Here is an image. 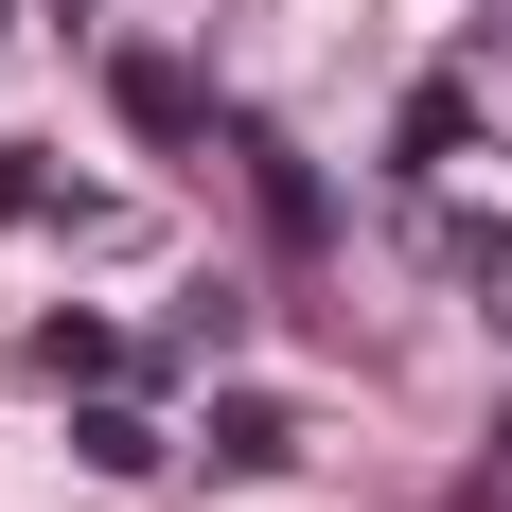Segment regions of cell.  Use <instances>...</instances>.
<instances>
[{"label":"cell","instance_id":"6da1fadb","mask_svg":"<svg viewBox=\"0 0 512 512\" xmlns=\"http://www.w3.org/2000/svg\"><path fill=\"white\" fill-rule=\"evenodd\" d=\"M36 371H53V389H71V371L124 389V336H106V318H36Z\"/></svg>","mask_w":512,"mask_h":512},{"label":"cell","instance_id":"7a4b0ae2","mask_svg":"<svg viewBox=\"0 0 512 512\" xmlns=\"http://www.w3.org/2000/svg\"><path fill=\"white\" fill-rule=\"evenodd\" d=\"M71 442H89V477H159V424H142V407H124V389H106V407H89V424H71Z\"/></svg>","mask_w":512,"mask_h":512},{"label":"cell","instance_id":"3957f363","mask_svg":"<svg viewBox=\"0 0 512 512\" xmlns=\"http://www.w3.org/2000/svg\"><path fill=\"white\" fill-rule=\"evenodd\" d=\"M212 460L265 477V460H301V424H283V407H212Z\"/></svg>","mask_w":512,"mask_h":512}]
</instances>
